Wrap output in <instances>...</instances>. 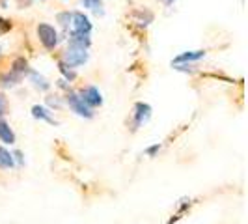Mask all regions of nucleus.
Returning a JSON list of instances; mask_svg holds the SVG:
<instances>
[{
    "instance_id": "nucleus-1",
    "label": "nucleus",
    "mask_w": 248,
    "mask_h": 224,
    "mask_svg": "<svg viewBox=\"0 0 248 224\" xmlns=\"http://www.w3.org/2000/svg\"><path fill=\"white\" fill-rule=\"evenodd\" d=\"M37 32V39L39 43L45 47L47 50H54L56 45H58V30L52 25H47V23H39L36 28Z\"/></svg>"
},
{
    "instance_id": "nucleus-2",
    "label": "nucleus",
    "mask_w": 248,
    "mask_h": 224,
    "mask_svg": "<svg viewBox=\"0 0 248 224\" xmlns=\"http://www.w3.org/2000/svg\"><path fill=\"white\" fill-rule=\"evenodd\" d=\"M65 103L69 105V109L77 114V116H80V118H86V120H92L93 118V111L88 107L84 101L80 99V96L73 92V90H69L67 94H65Z\"/></svg>"
},
{
    "instance_id": "nucleus-3",
    "label": "nucleus",
    "mask_w": 248,
    "mask_h": 224,
    "mask_svg": "<svg viewBox=\"0 0 248 224\" xmlns=\"http://www.w3.org/2000/svg\"><path fill=\"white\" fill-rule=\"evenodd\" d=\"M88 58H90L88 50L75 49V47H67V50L63 52L62 62L65 64V65H69V67L73 69V67H78V65H84V64L88 62Z\"/></svg>"
},
{
    "instance_id": "nucleus-4",
    "label": "nucleus",
    "mask_w": 248,
    "mask_h": 224,
    "mask_svg": "<svg viewBox=\"0 0 248 224\" xmlns=\"http://www.w3.org/2000/svg\"><path fill=\"white\" fill-rule=\"evenodd\" d=\"M71 32L75 34H84V36H90L92 32V21L86 13L82 12H73L71 13Z\"/></svg>"
},
{
    "instance_id": "nucleus-5",
    "label": "nucleus",
    "mask_w": 248,
    "mask_h": 224,
    "mask_svg": "<svg viewBox=\"0 0 248 224\" xmlns=\"http://www.w3.org/2000/svg\"><path fill=\"white\" fill-rule=\"evenodd\" d=\"M78 96H80V99L86 103L88 107L93 111L95 107H101L103 105V96H101V92H99V88H95V86H84V88H80L78 92H77Z\"/></svg>"
},
{
    "instance_id": "nucleus-6",
    "label": "nucleus",
    "mask_w": 248,
    "mask_h": 224,
    "mask_svg": "<svg viewBox=\"0 0 248 224\" xmlns=\"http://www.w3.org/2000/svg\"><path fill=\"white\" fill-rule=\"evenodd\" d=\"M151 118V107L144 101H138L135 105V112H133V131H137L138 127H142L144 124H148Z\"/></svg>"
},
{
    "instance_id": "nucleus-7",
    "label": "nucleus",
    "mask_w": 248,
    "mask_h": 224,
    "mask_svg": "<svg viewBox=\"0 0 248 224\" xmlns=\"http://www.w3.org/2000/svg\"><path fill=\"white\" fill-rule=\"evenodd\" d=\"M15 140H17V137H15L10 124L4 118H0V142L6 146H12V144H15Z\"/></svg>"
},
{
    "instance_id": "nucleus-8",
    "label": "nucleus",
    "mask_w": 248,
    "mask_h": 224,
    "mask_svg": "<svg viewBox=\"0 0 248 224\" xmlns=\"http://www.w3.org/2000/svg\"><path fill=\"white\" fill-rule=\"evenodd\" d=\"M205 56V50H186V52H181L179 56H175L172 65L175 64H190V62H196L200 58Z\"/></svg>"
},
{
    "instance_id": "nucleus-9",
    "label": "nucleus",
    "mask_w": 248,
    "mask_h": 224,
    "mask_svg": "<svg viewBox=\"0 0 248 224\" xmlns=\"http://www.w3.org/2000/svg\"><path fill=\"white\" fill-rule=\"evenodd\" d=\"M32 116L36 118V120H41V122H47V124H52L56 125L58 122L50 116V111L47 109V107H43V105H34L32 107Z\"/></svg>"
},
{
    "instance_id": "nucleus-10",
    "label": "nucleus",
    "mask_w": 248,
    "mask_h": 224,
    "mask_svg": "<svg viewBox=\"0 0 248 224\" xmlns=\"http://www.w3.org/2000/svg\"><path fill=\"white\" fill-rule=\"evenodd\" d=\"M26 75H28L30 82L34 84V88H37L39 92H47V90L50 88V82H49V80H47V79H45L43 75H39L37 71H34V69H30V71H28Z\"/></svg>"
},
{
    "instance_id": "nucleus-11",
    "label": "nucleus",
    "mask_w": 248,
    "mask_h": 224,
    "mask_svg": "<svg viewBox=\"0 0 248 224\" xmlns=\"http://www.w3.org/2000/svg\"><path fill=\"white\" fill-rule=\"evenodd\" d=\"M90 45H92V39H90V36H84V34H75V32H71V36H69V47L88 50V49H90Z\"/></svg>"
},
{
    "instance_id": "nucleus-12",
    "label": "nucleus",
    "mask_w": 248,
    "mask_h": 224,
    "mask_svg": "<svg viewBox=\"0 0 248 224\" xmlns=\"http://www.w3.org/2000/svg\"><path fill=\"white\" fill-rule=\"evenodd\" d=\"M23 77H19L17 73L13 71H6V73L0 75V86L2 88H15L19 82H21Z\"/></svg>"
},
{
    "instance_id": "nucleus-13",
    "label": "nucleus",
    "mask_w": 248,
    "mask_h": 224,
    "mask_svg": "<svg viewBox=\"0 0 248 224\" xmlns=\"http://www.w3.org/2000/svg\"><path fill=\"white\" fill-rule=\"evenodd\" d=\"M10 71H13V73H17L19 77H25L28 71H30V67H28V62H26L23 56H19V58H15L12 62V69Z\"/></svg>"
},
{
    "instance_id": "nucleus-14",
    "label": "nucleus",
    "mask_w": 248,
    "mask_h": 224,
    "mask_svg": "<svg viewBox=\"0 0 248 224\" xmlns=\"http://www.w3.org/2000/svg\"><path fill=\"white\" fill-rule=\"evenodd\" d=\"M13 166H15V161H13L12 151H8L4 146H0V168L8 170V168H13Z\"/></svg>"
},
{
    "instance_id": "nucleus-15",
    "label": "nucleus",
    "mask_w": 248,
    "mask_h": 224,
    "mask_svg": "<svg viewBox=\"0 0 248 224\" xmlns=\"http://www.w3.org/2000/svg\"><path fill=\"white\" fill-rule=\"evenodd\" d=\"M58 67H60V73L63 75V80H65V82H73L75 79H77V73H75L69 65H65L62 60L58 62Z\"/></svg>"
},
{
    "instance_id": "nucleus-16",
    "label": "nucleus",
    "mask_w": 248,
    "mask_h": 224,
    "mask_svg": "<svg viewBox=\"0 0 248 224\" xmlns=\"http://www.w3.org/2000/svg\"><path fill=\"white\" fill-rule=\"evenodd\" d=\"M82 2V6L84 8H88V10H92V12L99 13V15H103V2L101 0H80Z\"/></svg>"
},
{
    "instance_id": "nucleus-17",
    "label": "nucleus",
    "mask_w": 248,
    "mask_h": 224,
    "mask_svg": "<svg viewBox=\"0 0 248 224\" xmlns=\"http://www.w3.org/2000/svg\"><path fill=\"white\" fill-rule=\"evenodd\" d=\"M56 21L63 26V28H67V26L71 25V12H62L56 15Z\"/></svg>"
},
{
    "instance_id": "nucleus-18",
    "label": "nucleus",
    "mask_w": 248,
    "mask_h": 224,
    "mask_svg": "<svg viewBox=\"0 0 248 224\" xmlns=\"http://www.w3.org/2000/svg\"><path fill=\"white\" fill-rule=\"evenodd\" d=\"M8 114V99H6V96L0 92V118H4Z\"/></svg>"
},
{
    "instance_id": "nucleus-19",
    "label": "nucleus",
    "mask_w": 248,
    "mask_h": 224,
    "mask_svg": "<svg viewBox=\"0 0 248 224\" xmlns=\"http://www.w3.org/2000/svg\"><path fill=\"white\" fill-rule=\"evenodd\" d=\"M159 151H161V144H153V146H149V148L146 149V155H148V157H155Z\"/></svg>"
},
{
    "instance_id": "nucleus-20",
    "label": "nucleus",
    "mask_w": 248,
    "mask_h": 224,
    "mask_svg": "<svg viewBox=\"0 0 248 224\" xmlns=\"http://www.w3.org/2000/svg\"><path fill=\"white\" fill-rule=\"evenodd\" d=\"M12 155H13V161H15V164H25V157H23V151L15 149Z\"/></svg>"
},
{
    "instance_id": "nucleus-21",
    "label": "nucleus",
    "mask_w": 248,
    "mask_h": 224,
    "mask_svg": "<svg viewBox=\"0 0 248 224\" xmlns=\"http://www.w3.org/2000/svg\"><path fill=\"white\" fill-rule=\"evenodd\" d=\"M10 28H12V21H8V19H2V17H0V34L8 32Z\"/></svg>"
},
{
    "instance_id": "nucleus-22",
    "label": "nucleus",
    "mask_w": 248,
    "mask_h": 224,
    "mask_svg": "<svg viewBox=\"0 0 248 224\" xmlns=\"http://www.w3.org/2000/svg\"><path fill=\"white\" fill-rule=\"evenodd\" d=\"M47 103H49L50 107H56V109H60V107H62V101L58 99V97H52V96L47 97Z\"/></svg>"
},
{
    "instance_id": "nucleus-23",
    "label": "nucleus",
    "mask_w": 248,
    "mask_h": 224,
    "mask_svg": "<svg viewBox=\"0 0 248 224\" xmlns=\"http://www.w3.org/2000/svg\"><path fill=\"white\" fill-rule=\"evenodd\" d=\"M174 2H175V0H162V4H164V6H172Z\"/></svg>"
}]
</instances>
